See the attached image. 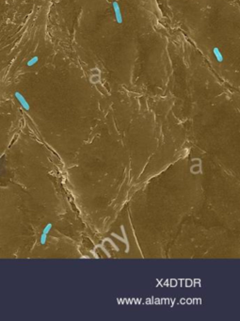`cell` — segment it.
<instances>
[{"mask_svg": "<svg viewBox=\"0 0 240 321\" xmlns=\"http://www.w3.org/2000/svg\"><path fill=\"white\" fill-rule=\"evenodd\" d=\"M38 60H39V58H38L37 56H33L32 59H30V60L27 61V67H32V66H34L37 62H38Z\"/></svg>", "mask_w": 240, "mask_h": 321, "instance_id": "5", "label": "cell"}, {"mask_svg": "<svg viewBox=\"0 0 240 321\" xmlns=\"http://www.w3.org/2000/svg\"><path fill=\"white\" fill-rule=\"evenodd\" d=\"M51 229H52V224H51V223H48V224L45 226V228L43 229V233H42V236H41V238H40V241H41V244H42V245H44V244H45L46 239H47V236H48V234L50 233Z\"/></svg>", "mask_w": 240, "mask_h": 321, "instance_id": "3", "label": "cell"}, {"mask_svg": "<svg viewBox=\"0 0 240 321\" xmlns=\"http://www.w3.org/2000/svg\"><path fill=\"white\" fill-rule=\"evenodd\" d=\"M213 54H214V56H216V59H217V62H223V60H224V56H223V54L222 53H221V51L219 50V48L217 47V46H215L214 48H213Z\"/></svg>", "mask_w": 240, "mask_h": 321, "instance_id": "4", "label": "cell"}, {"mask_svg": "<svg viewBox=\"0 0 240 321\" xmlns=\"http://www.w3.org/2000/svg\"><path fill=\"white\" fill-rule=\"evenodd\" d=\"M14 96L17 99V101L20 103V105L22 106V107L24 109H26L27 111H28L30 109V106L28 104V102L27 101V99L25 98V96L20 92V91H15L14 92Z\"/></svg>", "mask_w": 240, "mask_h": 321, "instance_id": "2", "label": "cell"}, {"mask_svg": "<svg viewBox=\"0 0 240 321\" xmlns=\"http://www.w3.org/2000/svg\"><path fill=\"white\" fill-rule=\"evenodd\" d=\"M112 8L114 10V16H115V20L119 25H122L123 23V16L121 10V6L119 4L118 1H113L112 2Z\"/></svg>", "mask_w": 240, "mask_h": 321, "instance_id": "1", "label": "cell"}]
</instances>
